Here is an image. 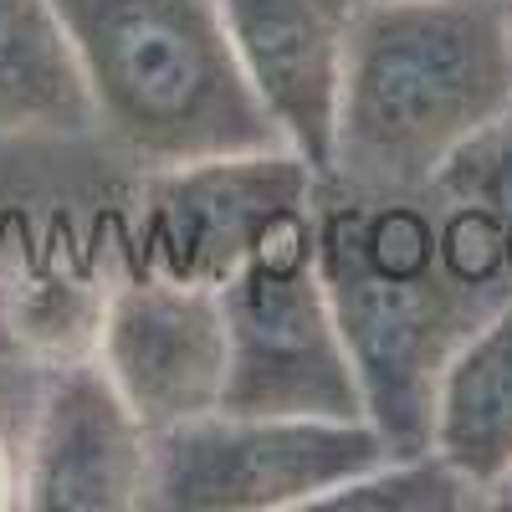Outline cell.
<instances>
[{
	"label": "cell",
	"mask_w": 512,
	"mask_h": 512,
	"mask_svg": "<svg viewBox=\"0 0 512 512\" xmlns=\"http://www.w3.org/2000/svg\"><path fill=\"white\" fill-rule=\"evenodd\" d=\"M226 303V395L231 415L369 420L364 390L318 272V205L277 231L221 287Z\"/></svg>",
	"instance_id": "cell-4"
},
{
	"label": "cell",
	"mask_w": 512,
	"mask_h": 512,
	"mask_svg": "<svg viewBox=\"0 0 512 512\" xmlns=\"http://www.w3.org/2000/svg\"><path fill=\"white\" fill-rule=\"evenodd\" d=\"M93 128L72 36L52 0H0V134L72 139Z\"/></svg>",
	"instance_id": "cell-11"
},
{
	"label": "cell",
	"mask_w": 512,
	"mask_h": 512,
	"mask_svg": "<svg viewBox=\"0 0 512 512\" xmlns=\"http://www.w3.org/2000/svg\"><path fill=\"white\" fill-rule=\"evenodd\" d=\"M431 451L492 507V487L512 466V303L446 359L431 400Z\"/></svg>",
	"instance_id": "cell-10"
},
{
	"label": "cell",
	"mask_w": 512,
	"mask_h": 512,
	"mask_svg": "<svg viewBox=\"0 0 512 512\" xmlns=\"http://www.w3.org/2000/svg\"><path fill=\"white\" fill-rule=\"evenodd\" d=\"M93 359L154 436L221 410L231 359L221 292L154 272L118 282Z\"/></svg>",
	"instance_id": "cell-7"
},
{
	"label": "cell",
	"mask_w": 512,
	"mask_h": 512,
	"mask_svg": "<svg viewBox=\"0 0 512 512\" xmlns=\"http://www.w3.org/2000/svg\"><path fill=\"white\" fill-rule=\"evenodd\" d=\"M11 502H21V477H16L11 451L0 446V507H11Z\"/></svg>",
	"instance_id": "cell-15"
},
{
	"label": "cell",
	"mask_w": 512,
	"mask_h": 512,
	"mask_svg": "<svg viewBox=\"0 0 512 512\" xmlns=\"http://www.w3.org/2000/svg\"><path fill=\"white\" fill-rule=\"evenodd\" d=\"M390 456L369 420L231 415L210 410L154 436L149 497L164 512H282L318 507L328 492Z\"/></svg>",
	"instance_id": "cell-5"
},
{
	"label": "cell",
	"mask_w": 512,
	"mask_h": 512,
	"mask_svg": "<svg viewBox=\"0 0 512 512\" xmlns=\"http://www.w3.org/2000/svg\"><path fill=\"white\" fill-rule=\"evenodd\" d=\"M93 123L144 169L287 149L246 82L221 0H52Z\"/></svg>",
	"instance_id": "cell-3"
},
{
	"label": "cell",
	"mask_w": 512,
	"mask_h": 512,
	"mask_svg": "<svg viewBox=\"0 0 512 512\" xmlns=\"http://www.w3.org/2000/svg\"><path fill=\"white\" fill-rule=\"evenodd\" d=\"M492 507H512V466H507V477L492 487Z\"/></svg>",
	"instance_id": "cell-16"
},
{
	"label": "cell",
	"mask_w": 512,
	"mask_h": 512,
	"mask_svg": "<svg viewBox=\"0 0 512 512\" xmlns=\"http://www.w3.org/2000/svg\"><path fill=\"white\" fill-rule=\"evenodd\" d=\"M154 431L98 359L57 364L36 405L21 502L36 512H128L149 497Z\"/></svg>",
	"instance_id": "cell-8"
},
{
	"label": "cell",
	"mask_w": 512,
	"mask_h": 512,
	"mask_svg": "<svg viewBox=\"0 0 512 512\" xmlns=\"http://www.w3.org/2000/svg\"><path fill=\"white\" fill-rule=\"evenodd\" d=\"M461 512V507H487V497L466 482L456 466H446L436 451L415 456H384L364 477L328 492L313 512Z\"/></svg>",
	"instance_id": "cell-13"
},
{
	"label": "cell",
	"mask_w": 512,
	"mask_h": 512,
	"mask_svg": "<svg viewBox=\"0 0 512 512\" xmlns=\"http://www.w3.org/2000/svg\"><path fill=\"white\" fill-rule=\"evenodd\" d=\"M507 108V0H359L333 180L425 185Z\"/></svg>",
	"instance_id": "cell-2"
},
{
	"label": "cell",
	"mask_w": 512,
	"mask_h": 512,
	"mask_svg": "<svg viewBox=\"0 0 512 512\" xmlns=\"http://www.w3.org/2000/svg\"><path fill=\"white\" fill-rule=\"evenodd\" d=\"M441 190L487 205L507 231V251H512V108L502 118H492L477 139H466L436 175Z\"/></svg>",
	"instance_id": "cell-14"
},
{
	"label": "cell",
	"mask_w": 512,
	"mask_h": 512,
	"mask_svg": "<svg viewBox=\"0 0 512 512\" xmlns=\"http://www.w3.org/2000/svg\"><path fill=\"white\" fill-rule=\"evenodd\" d=\"M108 292L93 277L72 267H47V272H21L0 292V333L6 344L36 364H72L98 354V333L108 313Z\"/></svg>",
	"instance_id": "cell-12"
},
{
	"label": "cell",
	"mask_w": 512,
	"mask_h": 512,
	"mask_svg": "<svg viewBox=\"0 0 512 512\" xmlns=\"http://www.w3.org/2000/svg\"><path fill=\"white\" fill-rule=\"evenodd\" d=\"M318 272L349 344L364 415L390 456L431 451V400L446 359L502 303L441 241L436 185L318 180Z\"/></svg>",
	"instance_id": "cell-1"
},
{
	"label": "cell",
	"mask_w": 512,
	"mask_h": 512,
	"mask_svg": "<svg viewBox=\"0 0 512 512\" xmlns=\"http://www.w3.org/2000/svg\"><path fill=\"white\" fill-rule=\"evenodd\" d=\"M236 62L282 144L303 154L318 180L333 175L338 103L359 0H221Z\"/></svg>",
	"instance_id": "cell-9"
},
{
	"label": "cell",
	"mask_w": 512,
	"mask_h": 512,
	"mask_svg": "<svg viewBox=\"0 0 512 512\" xmlns=\"http://www.w3.org/2000/svg\"><path fill=\"white\" fill-rule=\"evenodd\" d=\"M507 36H512V0H507Z\"/></svg>",
	"instance_id": "cell-17"
},
{
	"label": "cell",
	"mask_w": 512,
	"mask_h": 512,
	"mask_svg": "<svg viewBox=\"0 0 512 512\" xmlns=\"http://www.w3.org/2000/svg\"><path fill=\"white\" fill-rule=\"evenodd\" d=\"M318 169L292 149L221 154L154 169L139 200V267L195 287H226L292 221L313 216Z\"/></svg>",
	"instance_id": "cell-6"
}]
</instances>
